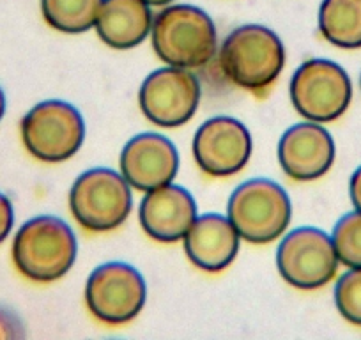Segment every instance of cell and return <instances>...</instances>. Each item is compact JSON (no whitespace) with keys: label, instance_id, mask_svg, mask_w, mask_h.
Returning a JSON list of instances; mask_svg holds the SVG:
<instances>
[{"label":"cell","instance_id":"obj_15","mask_svg":"<svg viewBox=\"0 0 361 340\" xmlns=\"http://www.w3.org/2000/svg\"><path fill=\"white\" fill-rule=\"evenodd\" d=\"M183 241L192 265L206 273H218L238 257L241 236L227 217L209 213L197 217Z\"/></svg>","mask_w":361,"mask_h":340},{"label":"cell","instance_id":"obj_21","mask_svg":"<svg viewBox=\"0 0 361 340\" xmlns=\"http://www.w3.org/2000/svg\"><path fill=\"white\" fill-rule=\"evenodd\" d=\"M25 329L22 321L13 310L0 307V340L2 339H23Z\"/></svg>","mask_w":361,"mask_h":340},{"label":"cell","instance_id":"obj_1","mask_svg":"<svg viewBox=\"0 0 361 340\" xmlns=\"http://www.w3.org/2000/svg\"><path fill=\"white\" fill-rule=\"evenodd\" d=\"M225 78L245 91L266 92L286 66L282 40L264 25H241L225 37L218 54Z\"/></svg>","mask_w":361,"mask_h":340},{"label":"cell","instance_id":"obj_26","mask_svg":"<svg viewBox=\"0 0 361 340\" xmlns=\"http://www.w3.org/2000/svg\"><path fill=\"white\" fill-rule=\"evenodd\" d=\"M360 85H361V78H360Z\"/></svg>","mask_w":361,"mask_h":340},{"label":"cell","instance_id":"obj_19","mask_svg":"<svg viewBox=\"0 0 361 340\" xmlns=\"http://www.w3.org/2000/svg\"><path fill=\"white\" fill-rule=\"evenodd\" d=\"M336 257L347 268H361V213L354 210L336 221L331 234Z\"/></svg>","mask_w":361,"mask_h":340},{"label":"cell","instance_id":"obj_4","mask_svg":"<svg viewBox=\"0 0 361 340\" xmlns=\"http://www.w3.org/2000/svg\"><path fill=\"white\" fill-rule=\"evenodd\" d=\"M227 218L241 239L253 245H267L287 231L293 204L279 183L264 178L250 179L232 192Z\"/></svg>","mask_w":361,"mask_h":340},{"label":"cell","instance_id":"obj_18","mask_svg":"<svg viewBox=\"0 0 361 340\" xmlns=\"http://www.w3.org/2000/svg\"><path fill=\"white\" fill-rule=\"evenodd\" d=\"M103 0H41V13L51 29L82 34L96 25Z\"/></svg>","mask_w":361,"mask_h":340},{"label":"cell","instance_id":"obj_24","mask_svg":"<svg viewBox=\"0 0 361 340\" xmlns=\"http://www.w3.org/2000/svg\"><path fill=\"white\" fill-rule=\"evenodd\" d=\"M145 4L152 6V8H163V6H169L172 4L173 0H144Z\"/></svg>","mask_w":361,"mask_h":340},{"label":"cell","instance_id":"obj_13","mask_svg":"<svg viewBox=\"0 0 361 340\" xmlns=\"http://www.w3.org/2000/svg\"><path fill=\"white\" fill-rule=\"evenodd\" d=\"M119 165L131 188L147 193L173 181L179 170V152L163 135L140 133L124 145Z\"/></svg>","mask_w":361,"mask_h":340},{"label":"cell","instance_id":"obj_14","mask_svg":"<svg viewBox=\"0 0 361 340\" xmlns=\"http://www.w3.org/2000/svg\"><path fill=\"white\" fill-rule=\"evenodd\" d=\"M197 217V202L192 193L172 183L145 193L138 210L144 232L159 243L185 239Z\"/></svg>","mask_w":361,"mask_h":340},{"label":"cell","instance_id":"obj_8","mask_svg":"<svg viewBox=\"0 0 361 340\" xmlns=\"http://www.w3.org/2000/svg\"><path fill=\"white\" fill-rule=\"evenodd\" d=\"M147 298L144 277L126 262H106L90 273L85 284L87 308L98 321L121 326L133 321Z\"/></svg>","mask_w":361,"mask_h":340},{"label":"cell","instance_id":"obj_6","mask_svg":"<svg viewBox=\"0 0 361 340\" xmlns=\"http://www.w3.org/2000/svg\"><path fill=\"white\" fill-rule=\"evenodd\" d=\"M20 133L30 156L44 163H61L80 151L85 140V123L73 105L47 99L23 116Z\"/></svg>","mask_w":361,"mask_h":340},{"label":"cell","instance_id":"obj_12","mask_svg":"<svg viewBox=\"0 0 361 340\" xmlns=\"http://www.w3.org/2000/svg\"><path fill=\"white\" fill-rule=\"evenodd\" d=\"M335 140L322 124L314 121L294 124L279 142V162L294 181H315L335 163Z\"/></svg>","mask_w":361,"mask_h":340},{"label":"cell","instance_id":"obj_11","mask_svg":"<svg viewBox=\"0 0 361 340\" xmlns=\"http://www.w3.org/2000/svg\"><path fill=\"white\" fill-rule=\"evenodd\" d=\"M252 135L241 121L218 116L206 121L193 137V158L204 174L228 178L250 162Z\"/></svg>","mask_w":361,"mask_h":340},{"label":"cell","instance_id":"obj_7","mask_svg":"<svg viewBox=\"0 0 361 340\" xmlns=\"http://www.w3.org/2000/svg\"><path fill=\"white\" fill-rule=\"evenodd\" d=\"M290 102L303 119L324 124L347 112L353 83L345 69L328 59L303 62L290 80Z\"/></svg>","mask_w":361,"mask_h":340},{"label":"cell","instance_id":"obj_16","mask_svg":"<svg viewBox=\"0 0 361 340\" xmlns=\"http://www.w3.org/2000/svg\"><path fill=\"white\" fill-rule=\"evenodd\" d=\"M152 22L151 6L144 0H103L94 27L106 47L130 50L144 43Z\"/></svg>","mask_w":361,"mask_h":340},{"label":"cell","instance_id":"obj_2","mask_svg":"<svg viewBox=\"0 0 361 340\" xmlns=\"http://www.w3.org/2000/svg\"><path fill=\"white\" fill-rule=\"evenodd\" d=\"M78 243L62 218L41 214L22 225L13 239V262L25 279L51 284L73 268Z\"/></svg>","mask_w":361,"mask_h":340},{"label":"cell","instance_id":"obj_17","mask_svg":"<svg viewBox=\"0 0 361 340\" xmlns=\"http://www.w3.org/2000/svg\"><path fill=\"white\" fill-rule=\"evenodd\" d=\"M319 32L336 48H361V0H322Z\"/></svg>","mask_w":361,"mask_h":340},{"label":"cell","instance_id":"obj_10","mask_svg":"<svg viewBox=\"0 0 361 340\" xmlns=\"http://www.w3.org/2000/svg\"><path fill=\"white\" fill-rule=\"evenodd\" d=\"M200 82L190 69L166 68L152 71L138 92L140 110L159 128H179L195 116L200 103Z\"/></svg>","mask_w":361,"mask_h":340},{"label":"cell","instance_id":"obj_22","mask_svg":"<svg viewBox=\"0 0 361 340\" xmlns=\"http://www.w3.org/2000/svg\"><path fill=\"white\" fill-rule=\"evenodd\" d=\"M15 225V210L4 193H0V243H4Z\"/></svg>","mask_w":361,"mask_h":340},{"label":"cell","instance_id":"obj_23","mask_svg":"<svg viewBox=\"0 0 361 340\" xmlns=\"http://www.w3.org/2000/svg\"><path fill=\"white\" fill-rule=\"evenodd\" d=\"M349 195L350 202H353L354 210L361 213V165L354 170V174L350 176L349 181Z\"/></svg>","mask_w":361,"mask_h":340},{"label":"cell","instance_id":"obj_20","mask_svg":"<svg viewBox=\"0 0 361 340\" xmlns=\"http://www.w3.org/2000/svg\"><path fill=\"white\" fill-rule=\"evenodd\" d=\"M335 305L340 315L354 326H361V268H349L335 286Z\"/></svg>","mask_w":361,"mask_h":340},{"label":"cell","instance_id":"obj_3","mask_svg":"<svg viewBox=\"0 0 361 340\" xmlns=\"http://www.w3.org/2000/svg\"><path fill=\"white\" fill-rule=\"evenodd\" d=\"M152 48L166 66L197 69L216 54L218 34L206 11L190 4L166 6L154 16Z\"/></svg>","mask_w":361,"mask_h":340},{"label":"cell","instance_id":"obj_5","mask_svg":"<svg viewBox=\"0 0 361 340\" xmlns=\"http://www.w3.org/2000/svg\"><path fill=\"white\" fill-rule=\"evenodd\" d=\"M133 207L130 183L112 169H90L76 178L69 210L85 231L109 232L128 220Z\"/></svg>","mask_w":361,"mask_h":340},{"label":"cell","instance_id":"obj_25","mask_svg":"<svg viewBox=\"0 0 361 340\" xmlns=\"http://www.w3.org/2000/svg\"><path fill=\"white\" fill-rule=\"evenodd\" d=\"M4 114H6V95L4 91H2V87H0V121H2Z\"/></svg>","mask_w":361,"mask_h":340},{"label":"cell","instance_id":"obj_9","mask_svg":"<svg viewBox=\"0 0 361 340\" xmlns=\"http://www.w3.org/2000/svg\"><path fill=\"white\" fill-rule=\"evenodd\" d=\"M331 236L315 227H300L282 239L276 268L289 286L314 291L331 282L338 269Z\"/></svg>","mask_w":361,"mask_h":340}]
</instances>
